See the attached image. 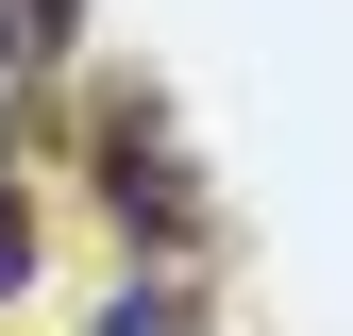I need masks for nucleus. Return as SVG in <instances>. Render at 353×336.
Instances as JSON below:
<instances>
[{
	"label": "nucleus",
	"mask_w": 353,
	"mask_h": 336,
	"mask_svg": "<svg viewBox=\"0 0 353 336\" xmlns=\"http://www.w3.org/2000/svg\"><path fill=\"white\" fill-rule=\"evenodd\" d=\"M84 185H101V219L152 252V269H185L219 235V185L185 168V118L152 101V84H84Z\"/></svg>",
	"instance_id": "f257e3e1"
},
{
	"label": "nucleus",
	"mask_w": 353,
	"mask_h": 336,
	"mask_svg": "<svg viewBox=\"0 0 353 336\" xmlns=\"http://www.w3.org/2000/svg\"><path fill=\"white\" fill-rule=\"evenodd\" d=\"M84 336H202V286H185V269H135V286H118Z\"/></svg>",
	"instance_id": "f03ea898"
},
{
	"label": "nucleus",
	"mask_w": 353,
	"mask_h": 336,
	"mask_svg": "<svg viewBox=\"0 0 353 336\" xmlns=\"http://www.w3.org/2000/svg\"><path fill=\"white\" fill-rule=\"evenodd\" d=\"M68 34H84V0H0V84L68 67Z\"/></svg>",
	"instance_id": "7ed1b4c3"
}]
</instances>
